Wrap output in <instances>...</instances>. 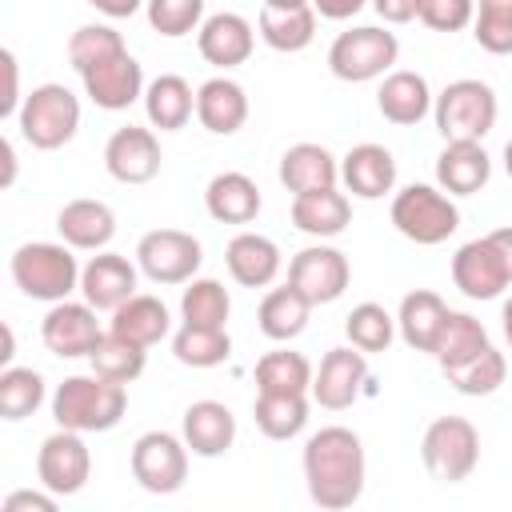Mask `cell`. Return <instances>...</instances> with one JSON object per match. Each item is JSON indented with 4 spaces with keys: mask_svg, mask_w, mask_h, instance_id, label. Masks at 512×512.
Instances as JSON below:
<instances>
[{
    "mask_svg": "<svg viewBox=\"0 0 512 512\" xmlns=\"http://www.w3.org/2000/svg\"><path fill=\"white\" fill-rule=\"evenodd\" d=\"M304 484L316 508L340 512L352 508L364 492V476H368V460H364V444L352 428L328 424L320 432H312L304 440Z\"/></svg>",
    "mask_w": 512,
    "mask_h": 512,
    "instance_id": "obj_1",
    "label": "cell"
},
{
    "mask_svg": "<svg viewBox=\"0 0 512 512\" xmlns=\"http://www.w3.org/2000/svg\"><path fill=\"white\" fill-rule=\"evenodd\" d=\"M124 408H128V384H116L100 372L64 376L52 392V420L56 428H72V432H108L124 420Z\"/></svg>",
    "mask_w": 512,
    "mask_h": 512,
    "instance_id": "obj_2",
    "label": "cell"
},
{
    "mask_svg": "<svg viewBox=\"0 0 512 512\" xmlns=\"http://www.w3.org/2000/svg\"><path fill=\"white\" fill-rule=\"evenodd\" d=\"M76 248H68L64 240L52 244V240H28L12 252L8 268H12V280L24 296L32 300H44V304H56V300H68L76 288H80V264L72 256Z\"/></svg>",
    "mask_w": 512,
    "mask_h": 512,
    "instance_id": "obj_3",
    "label": "cell"
},
{
    "mask_svg": "<svg viewBox=\"0 0 512 512\" xmlns=\"http://www.w3.org/2000/svg\"><path fill=\"white\" fill-rule=\"evenodd\" d=\"M16 128L40 152L64 148L80 132V100H76V92L64 88V84H52V80L36 84L24 96L20 112H16Z\"/></svg>",
    "mask_w": 512,
    "mask_h": 512,
    "instance_id": "obj_4",
    "label": "cell"
},
{
    "mask_svg": "<svg viewBox=\"0 0 512 512\" xmlns=\"http://www.w3.org/2000/svg\"><path fill=\"white\" fill-rule=\"evenodd\" d=\"M392 228L412 240V244H444L456 228H460V208L456 200L444 192V188H432V184H408L392 196Z\"/></svg>",
    "mask_w": 512,
    "mask_h": 512,
    "instance_id": "obj_5",
    "label": "cell"
},
{
    "mask_svg": "<svg viewBox=\"0 0 512 512\" xmlns=\"http://www.w3.org/2000/svg\"><path fill=\"white\" fill-rule=\"evenodd\" d=\"M496 92L492 84L484 80H452L436 100H432V120H436V132L448 140H484L492 128H496Z\"/></svg>",
    "mask_w": 512,
    "mask_h": 512,
    "instance_id": "obj_6",
    "label": "cell"
},
{
    "mask_svg": "<svg viewBox=\"0 0 512 512\" xmlns=\"http://www.w3.org/2000/svg\"><path fill=\"white\" fill-rule=\"evenodd\" d=\"M400 56V40L388 28L376 24H356L348 32H340L328 48V68L336 80L344 84H368L376 76H388L392 64Z\"/></svg>",
    "mask_w": 512,
    "mask_h": 512,
    "instance_id": "obj_7",
    "label": "cell"
},
{
    "mask_svg": "<svg viewBox=\"0 0 512 512\" xmlns=\"http://www.w3.org/2000/svg\"><path fill=\"white\" fill-rule=\"evenodd\" d=\"M420 460L432 480L460 484L480 464V432L464 416H436L420 436Z\"/></svg>",
    "mask_w": 512,
    "mask_h": 512,
    "instance_id": "obj_8",
    "label": "cell"
},
{
    "mask_svg": "<svg viewBox=\"0 0 512 512\" xmlns=\"http://www.w3.org/2000/svg\"><path fill=\"white\" fill-rule=\"evenodd\" d=\"M128 464H132V480L144 492L172 496L188 480V444H184V436H172L164 428H152V432L136 436Z\"/></svg>",
    "mask_w": 512,
    "mask_h": 512,
    "instance_id": "obj_9",
    "label": "cell"
},
{
    "mask_svg": "<svg viewBox=\"0 0 512 512\" xmlns=\"http://www.w3.org/2000/svg\"><path fill=\"white\" fill-rule=\"evenodd\" d=\"M136 264L152 284H188L204 264V248L192 232L152 228L136 244Z\"/></svg>",
    "mask_w": 512,
    "mask_h": 512,
    "instance_id": "obj_10",
    "label": "cell"
},
{
    "mask_svg": "<svg viewBox=\"0 0 512 512\" xmlns=\"http://www.w3.org/2000/svg\"><path fill=\"white\" fill-rule=\"evenodd\" d=\"M348 280H352V264H348V256L340 252V248H332V244H308V248H300L292 260H288V284L316 308V304H332V300H340L344 296V288H348Z\"/></svg>",
    "mask_w": 512,
    "mask_h": 512,
    "instance_id": "obj_11",
    "label": "cell"
},
{
    "mask_svg": "<svg viewBox=\"0 0 512 512\" xmlns=\"http://www.w3.org/2000/svg\"><path fill=\"white\" fill-rule=\"evenodd\" d=\"M36 476H40V488L56 496H76L92 476V452L84 444V432L56 428L52 436H44L36 452Z\"/></svg>",
    "mask_w": 512,
    "mask_h": 512,
    "instance_id": "obj_12",
    "label": "cell"
},
{
    "mask_svg": "<svg viewBox=\"0 0 512 512\" xmlns=\"http://www.w3.org/2000/svg\"><path fill=\"white\" fill-rule=\"evenodd\" d=\"M368 384V352H360L356 344H344V348H328L320 368L312 372V400L328 412H344L360 400Z\"/></svg>",
    "mask_w": 512,
    "mask_h": 512,
    "instance_id": "obj_13",
    "label": "cell"
},
{
    "mask_svg": "<svg viewBox=\"0 0 512 512\" xmlns=\"http://www.w3.org/2000/svg\"><path fill=\"white\" fill-rule=\"evenodd\" d=\"M100 320L96 308L88 300H56L44 320H40V340L52 356L60 360H76V356H92L96 340H100Z\"/></svg>",
    "mask_w": 512,
    "mask_h": 512,
    "instance_id": "obj_14",
    "label": "cell"
},
{
    "mask_svg": "<svg viewBox=\"0 0 512 512\" xmlns=\"http://www.w3.org/2000/svg\"><path fill=\"white\" fill-rule=\"evenodd\" d=\"M452 284L468 300H496L512 284V272H508L500 248L492 244V236H476V240L456 248V256H452Z\"/></svg>",
    "mask_w": 512,
    "mask_h": 512,
    "instance_id": "obj_15",
    "label": "cell"
},
{
    "mask_svg": "<svg viewBox=\"0 0 512 512\" xmlns=\"http://www.w3.org/2000/svg\"><path fill=\"white\" fill-rule=\"evenodd\" d=\"M160 140L152 128H140V124H124L108 136L104 144V168L112 180L120 184H148L156 180L160 172Z\"/></svg>",
    "mask_w": 512,
    "mask_h": 512,
    "instance_id": "obj_16",
    "label": "cell"
},
{
    "mask_svg": "<svg viewBox=\"0 0 512 512\" xmlns=\"http://www.w3.org/2000/svg\"><path fill=\"white\" fill-rule=\"evenodd\" d=\"M80 80H84V96L104 112L132 108L136 100H144V88H148L144 84V68H140V60L132 52H120V56L80 72Z\"/></svg>",
    "mask_w": 512,
    "mask_h": 512,
    "instance_id": "obj_17",
    "label": "cell"
},
{
    "mask_svg": "<svg viewBox=\"0 0 512 512\" xmlns=\"http://www.w3.org/2000/svg\"><path fill=\"white\" fill-rule=\"evenodd\" d=\"M136 268L128 256L120 252H96L84 268H80V292L96 312H112L120 308L128 296H136Z\"/></svg>",
    "mask_w": 512,
    "mask_h": 512,
    "instance_id": "obj_18",
    "label": "cell"
},
{
    "mask_svg": "<svg viewBox=\"0 0 512 512\" xmlns=\"http://www.w3.org/2000/svg\"><path fill=\"white\" fill-rule=\"evenodd\" d=\"M196 48L212 68H240L252 48H256V32L240 12H212L204 16L200 32H196Z\"/></svg>",
    "mask_w": 512,
    "mask_h": 512,
    "instance_id": "obj_19",
    "label": "cell"
},
{
    "mask_svg": "<svg viewBox=\"0 0 512 512\" xmlns=\"http://www.w3.org/2000/svg\"><path fill=\"white\" fill-rule=\"evenodd\" d=\"M56 232L76 252H104L116 236V212L104 200L80 196V200H68L56 212Z\"/></svg>",
    "mask_w": 512,
    "mask_h": 512,
    "instance_id": "obj_20",
    "label": "cell"
},
{
    "mask_svg": "<svg viewBox=\"0 0 512 512\" xmlns=\"http://www.w3.org/2000/svg\"><path fill=\"white\" fill-rule=\"evenodd\" d=\"M224 264H228V276L240 288H268L280 276L284 256H280L272 236H264V232H236L228 240V248H224Z\"/></svg>",
    "mask_w": 512,
    "mask_h": 512,
    "instance_id": "obj_21",
    "label": "cell"
},
{
    "mask_svg": "<svg viewBox=\"0 0 512 512\" xmlns=\"http://www.w3.org/2000/svg\"><path fill=\"white\" fill-rule=\"evenodd\" d=\"M180 436L188 444L192 456H204V460H216L232 448L236 440V416L228 404L220 400H196L184 408V420H180Z\"/></svg>",
    "mask_w": 512,
    "mask_h": 512,
    "instance_id": "obj_22",
    "label": "cell"
},
{
    "mask_svg": "<svg viewBox=\"0 0 512 512\" xmlns=\"http://www.w3.org/2000/svg\"><path fill=\"white\" fill-rule=\"evenodd\" d=\"M340 180L360 200H380L396 188V156L384 144H356L340 156Z\"/></svg>",
    "mask_w": 512,
    "mask_h": 512,
    "instance_id": "obj_23",
    "label": "cell"
},
{
    "mask_svg": "<svg viewBox=\"0 0 512 512\" xmlns=\"http://www.w3.org/2000/svg\"><path fill=\"white\" fill-rule=\"evenodd\" d=\"M492 176V156L484 152L480 140H448L444 152L436 156V184L448 196H472L488 184Z\"/></svg>",
    "mask_w": 512,
    "mask_h": 512,
    "instance_id": "obj_24",
    "label": "cell"
},
{
    "mask_svg": "<svg viewBox=\"0 0 512 512\" xmlns=\"http://www.w3.org/2000/svg\"><path fill=\"white\" fill-rule=\"evenodd\" d=\"M432 100H436V96H432L428 80H424L420 72H408V68L388 72V76L380 80V92H376L380 116H384L388 124H400V128L420 124V120L432 112Z\"/></svg>",
    "mask_w": 512,
    "mask_h": 512,
    "instance_id": "obj_25",
    "label": "cell"
},
{
    "mask_svg": "<svg viewBox=\"0 0 512 512\" xmlns=\"http://www.w3.org/2000/svg\"><path fill=\"white\" fill-rule=\"evenodd\" d=\"M196 120L212 136H232L248 120V92L232 76H212L196 88Z\"/></svg>",
    "mask_w": 512,
    "mask_h": 512,
    "instance_id": "obj_26",
    "label": "cell"
},
{
    "mask_svg": "<svg viewBox=\"0 0 512 512\" xmlns=\"http://www.w3.org/2000/svg\"><path fill=\"white\" fill-rule=\"evenodd\" d=\"M280 184L300 196V192H320V188H336L340 180V160L324 148V144H292L284 156H280V168H276Z\"/></svg>",
    "mask_w": 512,
    "mask_h": 512,
    "instance_id": "obj_27",
    "label": "cell"
},
{
    "mask_svg": "<svg viewBox=\"0 0 512 512\" xmlns=\"http://www.w3.org/2000/svg\"><path fill=\"white\" fill-rule=\"evenodd\" d=\"M260 188L244 172H216L204 188V208L216 224H252L260 216Z\"/></svg>",
    "mask_w": 512,
    "mask_h": 512,
    "instance_id": "obj_28",
    "label": "cell"
},
{
    "mask_svg": "<svg viewBox=\"0 0 512 512\" xmlns=\"http://www.w3.org/2000/svg\"><path fill=\"white\" fill-rule=\"evenodd\" d=\"M260 40L276 52H304L316 36V8L304 4H260Z\"/></svg>",
    "mask_w": 512,
    "mask_h": 512,
    "instance_id": "obj_29",
    "label": "cell"
},
{
    "mask_svg": "<svg viewBox=\"0 0 512 512\" xmlns=\"http://www.w3.org/2000/svg\"><path fill=\"white\" fill-rule=\"evenodd\" d=\"M292 224L304 236L316 240H332L352 224V200L336 188H320V192H300L292 196Z\"/></svg>",
    "mask_w": 512,
    "mask_h": 512,
    "instance_id": "obj_30",
    "label": "cell"
},
{
    "mask_svg": "<svg viewBox=\"0 0 512 512\" xmlns=\"http://www.w3.org/2000/svg\"><path fill=\"white\" fill-rule=\"evenodd\" d=\"M196 112V92L184 76L176 72H160L156 80H148L144 88V116L152 128L160 132H180Z\"/></svg>",
    "mask_w": 512,
    "mask_h": 512,
    "instance_id": "obj_31",
    "label": "cell"
},
{
    "mask_svg": "<svg viewBox=\"0 0 512 512\" xmlns=\"http://www.w3.org/2000/svg\"><path fill=\"white\" fill-rule=\"evenodd\" d=\"M444 316H448V304L428 292V288H416L400 300V312H396V332L400 340L412 348V352H428L436 348L440 340V328H444Z\"/></svg>",
    "mask_w": 512,
    "mask_h": 512,
    "instance_id": "obj_32",
    "label": "cell"
},
{
    "mask_svg": "<svg viewBox=\"0 0 512 512\" xmlns=\"http://www.w3.org/2000/svg\"><path fill=\"white\" fill-rule=\"evenodd\" d=\"M108 328L120 332V336H128V340H136L140 348H152V344H160L172 332V316H168V304L160 296L136 292L120 308H112Z\"/></svg>",
    "mask_w": 512,
    "mask_h": 512,
    "instance_id": "obj_33",
    "label": "cell"
},
{
    "mask_svg": "<svg viewBox=\"0 0 512 512\" xmlns=\"http://www.w3.org/2000/svg\"><path fill=\"white\" fill-rule=\"evenodd\" d=\"M308 316H312V304L292 284H284V288H268L264 292V300L256 308V328L268 340L288 344V340H296L308 328Z\"/></svg>",
    "mask_w": 512,
    "mask_h": 512,
    "instance_id": "obj_34",
    "label": "cell"
},
{
    "mask_svg": "<svg viewBox=\"0 0 512 512\" xmlns=\"http://www.w3.org/2000/svg\"><path fill=\"white\" fill-rule=\"evenodd\" d=\"M252 420L268 440H292L308 424V392H256Z\"/></svg>",
    "mask_w": 512,
    "mask_h": 512,
    "instance_id": "obj_35",
    "label": "cell"
},
{
    "mask_svg": "<svg viewBox=\"0 0 512 512\" xmlns=\"http://www.w3.org/2000/svg\"><path fill=\"white\" fill-rule=\"evenodd\" d=\"M488 344H492V340H488L484 324H480L472 312H452V308H448V316H444V328H440V340H436L432 356H436L440 372H448V368H460L464 360L480 356Z\"/></svg>",
    "mask_w": 512,
    "mask_h": 512,
    "instance_id": "obj_36",
    "label": "cell"
},
{
    "mask_svg": "<svg viewBox=\"0 0 512 512\" xmlns=\"http://www.w3.org/2000/svg\"><path fill=\"white\" fill-rule=\"evenodd\" d=\"M172 356L184 368H216L232 356L228 328H204V324H180L172 336Z\"/></svg>",
    "mask_w": 512,
    "mask_h": 512,
    "instance_id": "obj_37",
    "label": "cell"
},
{
    "mask_svg": "<svg viewBox=\"0 0 512 512\" xmlns=\"http://www.w3.org/2000/svg\"><path fill=\"white\" fill-rule=\"evenodd\" d=\"M88 364H92V372H100V376H108L116 384H132L144 372V364H148V348H140L136 340H128V336H120V332L108 328L96 340Z\"/></svg>",
    "mask_w": 512,
    "mask_h": 512,
    "instance_id": "obj_38",
    "label": "cell"
},
{
    "mask_svg": "<svg viewBox=\"0 0 512 512\" xmlns=\"http://www.w3.org/2000/svg\"><path fill=\"white\" fill-rule=\"evenodd\" d=\"M312 364L304 352L276 348L256 360V392H312Z\"/></svg>",
    "mask_w": 512,
    "mask_h": 512,
    "instance_id": "obj_39",
    "label": "cell"
},
{
    "mask_svg": "<svg viewBox=\"0 0 512 512\" xmlns=\"http://www.w3.org/2000/svg\"><path fill=\"white\" fill-rule=\"evenodd\" d=\"M180 316L184 324H204V328H224L232 316V296L220 280L212 276H192L184 296H180Z\"/></svg>",
    "mask_w": 512,
    "mask_h": 512,
    "instance_id": "obj_40",
    "label": "cell"
},
{
    "mask_svg": "<svg viewBox=\"0 0 512 512\" xmlns=\"http://www.w3.org/2000/svg\"><path fill=\"white\" fill-rule=\"evenodd\" d=\"M344 336L348 344H356L360 352H388V344L396 340V316L384 308V304H356L348 316H344Z\"/></svg>",
    "mask_w": 512,
    "mask_h": 512,
    "instance_id": "obj_41",
    "label": "cell"
},
{
    "mask_svg": "<svg viewBox=\"0 0 512 512\" xmlns=\"http://www.w3.org/2000/svg\"><path fill=\"white\" fill-rule=\"evenodd\" d=\"M504 376H508V360H504V352H496L492 344H488L480 356L464 360L460 368H448V372H444V380H448L460 396H492V392L504 384Z\"/></svg>",
    "mask_w": 512,
    "mask_h": 512,
    "instance_id": "obj_42",
    "label": "cell"
},
{
    "mask_svg": "<svg viewBox=\"0 0 512 512\" xmlns=\"http://www.w3.org/2000/svg\"><path fill=\"white\" fill-rule=\"evenodd\" d=\"M120 52H128V48H124V36L112 24H80L68 36V64L76 68V76L112 60V56H120Z\"/></svg>",
    "mask_w": 512,
    "mask_h": 512,
    "instance_id": "obj_43",
    "label": "cell"
},
{
    "mask_svg": "<svg viewBox=\"0 0 512 512\" xmlns=\"http://www.w3.org/2000/svg\"><path fill=\"white\" fill-rule=\"evenodd\" d=\"M44 404V376L36 368H16L8 364L0 372V416L4 420H24Z\"/></svg>",
    "mask_w": 512,
    "mask_h": 512,
    "instance_id": "obj_44",
    "label": "cell"
},
{
    "mask_svg": "<svg viewBox=\"0 0 512 512\" xmlns=\"http://www.w3.org/2000/svg\"><path fill=\"white\" fill-rule=\"evenodd\" d=\"M472 40L492 56H508L512 52V0H476Z\"/></svg>",
    "mask_w": 512,
    "mask_h": 512,
    "instance_id": "obj_45",
    "label": "cell"
},
{
    "mask_svg": "<svg viewBox=\"0 0 512 512\" xmlns=\"http://www.w3.org/2000/svg\"><path fill=\"white\" fill-rule=\"evenodd\" d=\"M144 12H148L152 32L168 40L192 36L204 24V0H144Z\"/></svg>",
    "mask_w": 512,
    "mask_h": 512,
    "instance_id": "obj_46",
    "label": "cell"
},
{
    "mask_svg": "<svg viewBox=\"0 0 512 512\" xmlns=\"http://www.w3.org/2000/svg\"><path fill=\"white\" fill-rule=\"evenodd\" d=\"M476 16V0H420L416 20L432 32H460Z\"/></svg>",
    "mask_w": 512,
    "mask_h": 512,
    "instance_id": "obj_47",
    "label": "cell"
},
{
    "mask_svg": "<svg viewBox=\"0 0 512 512\" xmlns=\"http://www.w3.org/2000/svg\"><path fill=\"white\" fill-rule=\"evenodd\" d=\"M0 64H4V96H0V116H16L20 112V64H16V52L4 48L0 52Z\"/></svg>",
    "mask_w": 512,
    "mask_h": 512,
    "instance_id": "obj_48",
    "label": "cell"
},
{
    "mask_svg": "<svg viewBox=\"0 0 512 512\" xmlns=\"http://www.w3.org/2000/svg\"><path fill=\"white\" fill-rule=\"evenodd\" d=\"M56 500H60V496H56V492H48V488H44V492L16 488V492H8V496H4V504H0V508H4V512H56Z\"/></svg>",
    "mask_w": 512,
    "mask_h": 512,
    "instance_id": "obj_49",
    "label": "cell"
},
{
    "mask_svg": "<svg viewBox=\"0 0 512 512\" xmlns=\"http://www.w3.org/2000/svg\"><path fill=\"white\" fill-rule=\"evenodd\" d=\"M372 8L384 24H408V20H416L420 0H372Z\"/></svg>",
    "mask_w": 512,
    "mask_h": 512,
    "instance_id": "obj_50",
    "label": "cell"
},
{
    "mask_svg": "<svg viewBox=\"0 0 512 512\" xmlns=\"http://www.w3.org/2000/svg\"><path fill=\"white\" fill-rule=\"evenodd\" d=\"M368 0H312L320 20H352Z\"/></svg>",
    "mask_w": 512,
    "mask_h": 512,
    "instance_id": "obj_51",
    "label": "cell"
},
{
    "mask_svg": "<svg viewBox=\"0 0 512 512\" xmlns=\"http://www.w3.org/2000/svg\"><path fill=\"white\" fill-rule=\"evenodd\" d=\"M84 4H92L96 12H104V16H112V20H124V16L140 12L144 0H84Z\"/></svg>",
    "mask_w": 512,
    "mask_h": 512,
    "instance_id": "obj_52",
    "label": "cell"
},
{
    "mask_svg": "<svg viewBox=\"0 0 512 512\" xmlns=\"http://www.w3.org/2000/svg\"><path fill=\"white\" fill-rule=\"evenodd\" d=\"M0 156H4L0 188H12V180H16V148H12V140H0Z\"/></svg>",
    "mask_w": 512,
    "mask_h": 512,
    "instance_id": "obj_53",
    "label": "cell"
},
{
    "mask_svg": "<svg viewBox=\"0 0 512 512\" xmlns=\"http://www.w3.org/2000/svg\"><path fill=\"white\" fill-rule=\"evenodd\" d=\"M488 236H492V244L500 248V256H504L508 272H512V228H496V232H488Z\"/></svg>",
    "mask_w": 512,
    "mask_h": 512,
    "instance_id": "obj_54",
    "label": "cell"
},
{
    "mask_svg": "<svg viewBox=\"0 0 512 512\" xmlns=\"http://www.w3.org/2000/svg\"><path fill=\"white\" fill-rule=\"evenodd\" d=\"M500 328H504V340H508V348H512V292H508V300H504V308H500Z\"/></svg>",
    "mask_w": 512,
    "mask_h": 512,
    "instance_id": "obj_55",
    "label": "cell"
},
{
    "mask_svg": "<svg viewBox=\"0 0 512 512\" xmlns=\"http://www.w3.org/2000/svg\"><path fill=\"white\" fill-rule=\"evenodd\" d=\"M12 356H16V336H12V328L4 324V352H0V360H4V368L12 364Z\"/></svg>",
    "mask_w": 512,
    "mask_h": 512,
    "instance_id": "obj_56",
    "label": "cell"
},
{
    "mask_svg": "<svg viewBox=\"0 0 512 512\" xmlns=\"http://www.w3.org/2000/svg\"><path fill=\"white\" fill-rule=\"evenodd\" d=\"M504 172H508V180H512V140L504 144Z\"/></svg>",
    "mask_w": 512,
    "mask_h": 512,
    "instance_id": "obj_57",
    "label": "cell"
},
{
    "mask_svg": "<svg viewBox=\"0 0 512 512\" xmlns=\"http://www.w3.org/2000/svg\"><path fill=\"white\" fill-rule=\"evenodd\" d=\"M264 4H304V0H264Z\"/></svg>",
    "mask_w": 512,
    "mask_h": 512,
    "instance_id": "obj_58",
    "label": "cell"
}]
</instances>
